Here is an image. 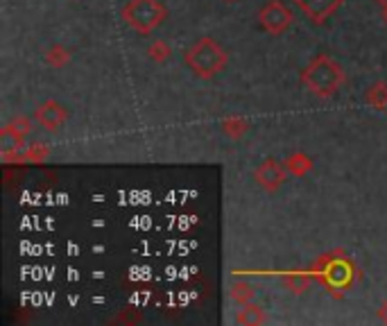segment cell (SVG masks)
Here are the masks:
<instances>
[{
  "label": "cell",
  "instance_id": "5",
  "mask_svg": "<svg viewBox=\"0 0 387 326\" xmlns=\"http://www.w3.org/2000/svg\"><path fill=\"white\" fill-rule=\"evenodd\" d=\"M293 3L299 7V12H302L308 21L315 25H322L342 7L344 0H293Z\"/></svg>",
  "mask_w": 387,
  "mask_h": 326
},
{
  "label": "cell",
  "instance_id": "1",
  "mask_svg": "<svg viewBox=\"0 0 387 326\" xmlns=\"http://www.w3.org/2000/svg\"><path fill=\"white\" fill-rule=\"evenodd\" d=\"M302 80L311 93L319 95V98H328V95L340 91V86L344 84V69L333 57L317 55L304 69Z\"/></svg>",
  "mask_w": 387,
  "mask_h": 326
},
{
  "label": "cell",
  "instance_id": "11",
  "mask_svg": "<svg viewBox=\"0 0 387 326\" xmlns=\"http://www.w3.org/2000/svg\"><path fill=\"white\" fill-rule=\"evenodd\" d=\"M249 297H251V288L249 285H243V283L234 285V299L245 302V299H249Z\"/></svg>",
  "mask_w": 387,
  "mask_h": 326
},
{
  "label": "cell",
  "instance_id": "3",
  "mask_svg": "<svg viewBox=\"0 0 387 326\" xmlns=\"http://www.w3.org/2000/svg\"><path fill=\"white\" fill-rule=\"evenodd\" d=\"M166 7L161 0H129L122 9V18L139 34H150L166 21Z\"/></svg>",
  "mask_w": 387,
  "mask_h": 326
},
{
  "label": "cell",
  "instance_id": "12",
  "mask_svg": "<svg viewBox=\"0 0 387 326\" xmlns=\"http://www.w3.org/2000/svg\"><path fill=\"white\" fill-rule=\"evenodd\" d=\"M376 3H381L383 7H387V0H376Z\"/></svg>",
  "mask_w": 387,
  "mask_h": 326
},
{
  "label": "cell",
  "instance_id": "7",
  "mask_svg": "<svg viewBox=\"0 0 387 326\" xmlns=\"http://www.w3.org/2000/svg\"><path fill=\"white\" fill-rule=\"evenodd\" d=\"M254 177L258 181V186L263 188V190H279L283 186V181H286V170L281 163H276V161H265V163H260V166L256 168L254 172Z\"/></svg>",
  "mask_w": 387,
  "mask_h": 326
},
{
  "label": "cell",
  "instance_id": "13",
  "mask_svg": "<svg viewBox=\"0 0 387 326\" xmlns=\"http://www.w3.org/2000/svg\"><path fill=\"white\" fill-rule=\"evenodd\" d=\"M225 3H236V0H225Z\"/></svg>",
  "mask_w": 387,
  "mask_h": 326
},
{
  "label": "cell",
  "instance_id": "6",
  "mask_svg": "<svg viewBox=\"0 0 387 326\" xmlns=\"http://www.w3.org/2000/svg\"><path fill=\"white\" fill-rule=\"evenodd\" d=\"M34 120L41 125L43 129L55 132V129L64 127V122L69 120V109H66L64 104H59L57 100H45V102H41L36 107Z\"/></svg>",
  "mask_w": 387,
  "mask_h": 326
},
{
  "label": "cell",
  "instance_id": "9",
  "mask_svg": "<svg viewBox=\"0 0 387 326\" xmlns=\"http://www.w3.org/2000/svg\"><path fill=\"white\" fill-rule=\"evenodd\" d=\"M148 55L152 57L154 62H166V59H168V55H170V48H168L166 43L157 41V43H152V45H150Z\"/></svg>",
  "mask_w": 387,
  "mask_h": 326
},
{
  "label": "cell",
  "instance_id": "10",
  "mask_svg": "<svg viewBox=\"0 0 387 326\" xmlns=\"http://www.w3.org/2000/svg\"><path fill=\"white\" fill-rule=\"evenodd\" d=\"M48 62L55 64V66H64L66 62H69V52H66L62 45H55V48H50V52H48Z\"/></svg>",
  "mask_w": 387,
  "mask_h": 326
},
{
  "label": "cell",
  "instance_id": "2",
  "mask_svg": "<svg viewBox=\"0 0 387 326\" xmlns=\"http://www.w3.org/2000/svg\"><path fill=\"white\" fill-rule=\"evenodd\" d=\"M183 59L197 78H216L227 69L229 57L218 41H213L211 36H202L188 48Z\"/></svg>",
  "mask_w": 387,
  "mask_h": 326
},
{
  "label": "cell",
  "instance_id": "8",
  "mask_svg": "<svg viewBox=\"0 0 387 326\" xmlns=\"http://www.w3.org/2000/svg\"><path fill=\"white\" fill-rule=\"evenodd\" d=\"M238 322L240 324H258V322H263V313H260L258 306H247L245 311L238 313Z\"/></svg>",
  "mask_w": 387,
  "mask_h": 326
},
{
  "label": "cell",
  "instance_id": "4",
  "mask_svg": "<svg viewBox=\"0 0 387 326\" xmlns=\"http://www.w3.org/2000/svg\"><path fill=\"white\" fill-rule=\"evenodd\" d=\"M258 21L269 34H286L295 21V14L286 3H281V0H267V3L260 7Z\"/></svg>",
  "mask_w": 387,
  "mask_h": 326
}]
</instances>
